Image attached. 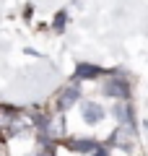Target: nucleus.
<instances>
[{"label":"nucleus","mask_w":148,"mask_h":156,"mask_svg":"<svg viewBox=\"0 0 148 156\" xmlns=\"http://www.w3.org/2000/svg\"><path fill=\"white\" fill-rule=\"evenodd\" d=\"M104 94H109V96H127V81L122 76H109L104 81Z\"/></svg>","instance_id":"nucleus-1"},{"label":"nucleus","mask_w":148,"mask_h":156,"mask_svg":"<svg viewBox=\"0 0 148 156\" xmlns=\"http://www.w3.org/2000/svg\"><path fill=\"white\" fill-rule=\"evenodd\" d=\"M76 99H78V89H76V86H68V89H62L60 94H57L55 104L60 107V109H68V107H70Z\"/></svg>","instance_id":"nucleus-2"},{"label":"nucleus","mask_w":148,"mask_h":156,"mask_svg":"<svg viewBox=\"0 0 148 156\" xmlns=\"http://www.w3.org/2000/svg\"><path fill=\"white\" fill-rule=\"evenodd\" d=\"M104 115H107V112L101 109L99 104H93V101H88V104L83 107V117H86L88 122H99V120H101Z\"/></svg>","instance_id":"nucleus-3"},{"label":"nucleus","mask_w":148,"mask_h":156,"mask_svg":"<svg viewBox=\"0 0 148 156\" xmlns=\"http://www.w3.org/2000/svg\"><path fill=\"white\" fill-rule=\"evenodd\" d=\"M93 76H99V70L93 65H81L78 68V78H93Z\"/></svg>","instance_id":"nucleus-4"},{"label":"nucleus","mask_w":148,"mask_h":156,"mask_svg":"<svg viewBox=\"0 0 148 156\" xmlns=\"http://www.w3.org/2000/svg\"><path fill=\"white\" fill-rule=\"evenodd\" d=\"M96 156H107V154H96Z\"/></svg>","instance_id":"nucleus-5"}]
</instances>
